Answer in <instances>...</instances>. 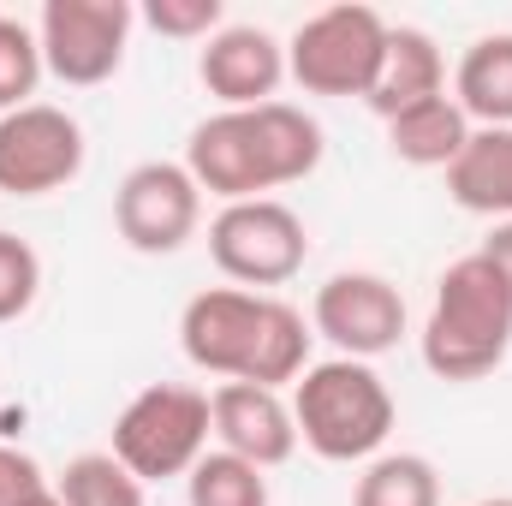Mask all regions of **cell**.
<instances>
[{
  "mask_svg": "<svg viewBox=\"0 0 512 506\" xmlns=\"http://www.w3.org/2000/svg\"><path fill=\"white\" fill-rule=\"evenodd\" d=\"M453 102L477 126H512V30L477 36L453 72Z\"/></svg>",
  "mask_w": 512,
  "mask_h": 506,
  "instance_id": "17",
  "label": "cell"
},
{
  "mask_svg": "<svg viewBox=\"0 0 512 506\" xmlns=\"http://www.w3.org/2000/svg\"><path fill=\"white\" fill-rule=\"evenodd\" d=\"M477 506H512V495H495V501H477Z\"/></svg>",
  "mask_w": 512,
  "mask_h": 506,
  "instance_id": "26",
  "label": "cell"
},
{
  "mask_svg": "<svg viewBox=\"0 0 512 506\" xmlns=\"http://www.w3.org/2000/svg\"><path fill=\"white\" fill-rule=\"evenodd\" d=\"M387 24L376 6H322L316 18H304L286 42V72L298 90L310 96H370L376 72L387 54Z\"/></svg>",
  "mask_w": 512,
  "mask_h": 506,
  "instance_id": "6",
  "label": "cell"
},
{
  "mask_svg": "<svg viewBox=\"0 0 512 506\" xmlns=\"http://www.w3.org/2000/svg\"><path fill=\"white\" fill-rule=\"evenodd\" d=\"M310 328L328 346H340V358L370 364V358H382V352L399 346V334H405V298H399L393 280L352 268V274H334V280L316 286Z\"/></svg>",
  "mask_w": 512,
  "mask_h": 506,
  "instance_id": "11",
  "label": "cell"
},
{
  "mask_svg": "<svg viewBox=\"0 0 512 506\" xmlns=\"http://www.w3.org/2000/svg\"><path fill=\"white\" fill-rule=\"evenodd\" d=\"M179 346L197 370L251 387H286L310 370V328L286 298L209 286L179 310Z\"/></svg>",
  "mask_w": 512,
  "mask_h": 506,
  "instance_id": "2",
  "label": "cell"
},
{
  "mask_svg": "<svg viewBox=\"0 0 512 506\" xmlns=\"http://www.w3.org/2000/svg\"><path fill=\"white\" fill-rule=\"evenodd\" d=\"M352 506H441V477L423 453H376L352 489Z\"/></svg>",
  "mask_w": 512,
  "mask_h": 506,
  "instance_id": "18",
  "label": "cell"
},
{
  "mask_svg": "<svg viewBox=\"0 0 512 506\" xmlns=\"http://www.w3.org/2000/svg\"><path fill=\"white\" fill-rule=\"evenodd\" d=\"M209 435H215L209 393L179 387V381H155V387L131 393L126 411L114 417L108 453L137 483H167V477H191V465L209 453Z\"/></svg>",
  "mask_w": 512,
  "mask_h": 506,
  "instance_id": "5",
  "label": "cell"
},
{
  "mask_svg": "<svg viewBox=\"0 0 512 506\" xmlns=\"http://www.w3.org/2000/svg\"><path fill=\"white\" fill-rule=\"evenodd\" d=\"M209 417H215V441L221 453H239L256 471H274L298 453V423H292V399L274 387L251 381H221L209 393Z\"/></svg>",
  "mask_w": 512,
  "mask_h": 506,
  "instance_id": "12",
  "label": "cell"
},
{
  "mask_svg": "<svg viewBox=\"0 0 512 506\" xmlns=\"http://www.w3.org/2000/svg\"><path fill=\"white\" fill-rule=\"evenodd\" d=\"M131 24H137L131 0H48L36 18L42 66L72 90L108 84L126 60Z\"/></svg>",
  "mask_w": 512,
  "mask_h": 506,
  "instance_id": "8",
  "label": "cell"
},
{
  "mask_svg": "<svg viewBox=\"0 0 512 506\" xmlns=\"http://www.w3.org/2000/svg\"><path fill=\"white\" fill-rule=\"evenodd\" d=\"M42 495H48L42 465L18 447H0V506H36Z\"/></svg>",
  "mask_w": 512,
  "mask_h": 506,
  "instance_id": "24",
  "label": "cell"
},
{
  "mask_svg": "<svg viewBox=\"0 0 512 506\" xmlns=\"http://www.w3.org/2000/svg\"><path fill=\"white\" fill-rule=\"evenodd\" d=\"M143 18H149V30H161L173 42H197V36L209 42L221 30V0H149Z\"/></svg>",
  "mask_w": 512,
  "mask_h": 506,
  "instance_id": "23",
  "label": "cell"
},
{
  "mask_svg": "<svg viewBox=\"0 0 512 506\" xmlns=\"http://www.w3.org/2000/svg\"><path fill=\"white\" fill-rule=\"evenodd\" d=\"M42 72H48V66H42V42H36V30L18 24V18H0V114L30 108Z\"/></svg>",
  "mask_w": 512,
  "mask_h": 506,
  "instance_id": "21",
  "label": "cell"
},
{
  "mask_svg": "<svg viewBox=\"0 0 512 506\" xmlns=\"http://www.w3.org/2000/svg\"><path fill=\"white\" fill-rule=\"evenodd\" d=\"M483 256L507 274V286H512V221H495V233L483 239Z\"/></svg>",
  "mask_w": 512,
  "mask_h": 506,
  "instance_id": "25",
  "label": "cell"
},
{
  "mask_svg": "<svg viewBox=\"0 0 512 506\" xmlns=\"http://www.w3.org/2000/svg\"><path fill=\"white\" fill-rule=\"evenodd\" d=\"M203 191L185 173V161H137L114 191V227L131 251L173 256L185 239H197Z\"/></svg>",
  "mask_w": 512,
  "mask_h": 506,
  "instance_id": "9",
  "label": "cell"
},
{
  "mask_svg": "<svg viewBox=\"0 0 512 506\" xmlns=\"http://www.w3.org/2000/svg\"><path fill=\"white\" fill-rule=\"evenodd\" d=\"M447 197L471 215L512 221V126H483L447 167Z\"/></svg>",
  "mask_w": 512,
  "mask_h": 506,
  "instance_id": "15",
  "label": "cell"
},
{
  "mask_svg": "<svg viewBox=\"0 0 512 506\" xmlns=\"http://www.w3.org/2000/svg\"><path fill=\"white\" fill-rule=\"evenodd\" d=\"M42 292V256L18 233H0V322H18Z\"/></svg>",
  "mask_w": 512,
  "mask_h": 506,
  "instance_id": "22",
  "label": "cell"
},
{
  "mask_svg": "<svg viewBox=\"0 0 512 506\" xmlns=\"http://www.w3.org/2000/svg\"><path fill=\"white\" fill-rule=\"evenodd\" d=\"M54 495H60V506H143V483L114 453H78L60 471Z\"/></svg>",
  "mask_w": 512,
  "mask_h": 506,
  "instance_id": "19",
  "label": "cell"
},
{
  "mask_svg": "<svg viewBox=\"0 0 512 506\" xmlns=\"http://www.w3.org/2000/svg\"><path fill=\"white\" fill-rule=\"evenodd\" d=\"M292 423L298 441L328 465H364L393 435V393L387 381L358 358L310 364L292 381Z\"/></svg>",
  "mask_w": 512,
  "mask_h": 506,
  "instance_id": "4",
  "label": "cell"
},
{
  "mask_svg": "<svg viewBox=\"0 0 512 506\" xmlns=\"http://www.w3.org/2000/svg\"><path fill=\"white\" fill-rule=\"evenodd\" d=\"M429 96H447V60H441V48H435L429 30L393 24V30H387L382 72H376V84H370L364 102H370L382 120H393V114H405V108H417V102H429Z\"/></svg>",
  "mask_w": 512,
  "mask_h": 506,
  "instance_id": "14",
  "label": "cell"
},
{
  "mask_svg": "<svg viewBox=\"0 0 512 506\" xmlns=\"http://www.w3.org/2000/svg\"><path fill=\"white\" fill-rule=\"evenodd\" d=\"M316 167H322V126L292 102L221 108L185 143V173L197 179V191L221 203L268 197L280 185L310 179Z\"/></svg>",
  "mask_w": 512,
  "mask_h": 506,
  "instance_id": "1",
  "label": "cell"
},
{
  "mask_svg": "<svg viewBox=\"0 0 512 506\" xmlns=\"http://www.w3.org/2000/svg\"><path fill=\"white\" fill-rule=\"evenodd\" d=\"M84 173V126L66 108L30 102L0 114V191L6 197H48Z\"/></svg>",
  "mask_w": 512,
  "mask_h": 506,
  "instance_id": "10",
  "label": "cell"
},
{
  "mask_svg": "<svg viewBox=\"0 0 512 506\" xmlns=\"http://www.w3.org/2000/svg\"><path fill=\"white\" fill-rule=\"evenodd\" d=\"M465 143H471V120L453 96H429L387 120V149L405 167H453Z\"/></svg>",
  "mask_w": 512,
  "mask_h": 506,
  "instance_id": "16",
  "label": "cell"
},
{
  "mask_svg": "<svg viewBox=\"0 0 512 506\" xmlns=\"http://www.w3.org/2000/svg\"><path fill=\"white\" fill-rule=\"evenodd\" d=\"M209 256L245 292L251 286H286L310 256V233L280 197L221 203V215L209 221Z\"/></svg>",
  "mask_w": 512,
  "mask_h": 506,
  "instance_id": "7",
  "label": "cell"
},
{
  "mask_svg": "<svg viewBox=\"0 0 512 506\" xmlns=\"http://www.w3.org/2000/svg\"><path fill=\"white\" fill-rule=\"evenodd\" d=\"M36 506H60V495H54V489H48V495H42V501H36Z\"/></svg>",
  "mask_w": 512,
  "mask_h": 506,
  "instance_id": "27",
  "label": "cell"
},
{
  "mask_svg": "<svg viewBox=\"0 0 512 506\" xmlns=\"http://www.w3.org/2000/svg\"><path fill=\"white\" fill-rule=\"evenodd\" d=\"M185 495L191 506H268V477L245 465L239 453H203L185 477Z\"/></svg>",
  "mask_w": 512,
  "mask_h": 506,
  "instance_id": "20",
  "label": "cell"
},
{
  "mask_svg": "<svg viewBox=\"0 0 512 506\" xmlns=\"http://www.w3.org/2000/svg\"><path fill=\"white\" fill-rule=\"evenodd\" d=\"M197 78L221 108H262L286 78V48L262 24H221L197 54Z\"/></svg>",
  "mask_w": 512,
  "mask_h": 506,
  "instance_id": "13",
  "label": "cell"
},
{
  "mask_svg": "<svg viewBox=\"0 0 512 506\" xmlns=\"http://www.w3.org/2000/svg\"><path fill=\"white\" fill-rule=\"evenodd\" d=\"M512 352V286L483 251L459 256L435 280L423 322V364L441 381H483Z\"/></svg>",
  "mask_w": 512,
  "mask_h": 506,
  "instance_id": "3",
  "label": "cell"
}]
</instances>
